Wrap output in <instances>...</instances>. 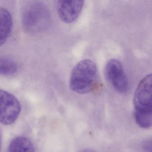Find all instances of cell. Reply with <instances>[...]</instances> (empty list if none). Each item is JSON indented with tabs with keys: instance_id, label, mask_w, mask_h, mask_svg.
<instances>
[{
	"instance_id": "cell-1",
	"label": "cell",
	"mask_w": 152,
	"mask_h": 152,
	"mask_svg": "<svg viewBox=\"0 0 152 152\" xmlns=\"http://www.w3.org/2000/svg\"><path fill=\"white\" fill-rule=\"evenodd\" d=\"M152 74H149L140 82L133 99L135 121L143 129H148L152 125Z\"/></svg>"
},
{
	"instance_id": "cell-2",
	"label": "cell",
	"mask_w": 152,
	"mask_h": 152,
	"mask_svg": "<svg viewBox=\"0 0 152 152\" xmlns=\"http://www.w3.org/2000/svg\"><path fill=\"white\" fill-rule=\"evenodd\" d=\"M98 82V70L96 63L91 59H84L73 68L69 85L74 92L86 94L94 91Z\"/></svg>"
},
{
	"instance_id": "cell-3",
	"label": "cell",
	"mask_w": 152,
	"mask_h": 152,
	"mask_svg": "<svg viewBox=\"0 0 152 152\" xmlns=\"http://www.w3.org/2000/svg\"><path fill=\"white\" fill-rule=\"evenodd\" d=\"M51 21L48 7L40 1H29L22 10L23 27L28 32H41L48 28Z\"/></svg>"
},
{
	"instance_id": "cell-4",
	"label": "cell",
	"mask_w": 152,
	"mask_h": 152,
	"mask_svg": "<svg viewBox=\"0 0 152 152\" xmlns=\"http://www.w3.org/2000/svg\"><path fill=\"white\" fill-rule=\"evenodd\" d=\"M21 105L13 94L0 89V122L5 125L12 124L20 114Z\"/></svg>"
},
{
	"instance_id": "cell-5",
	"label": "cell",
	"mask_w": 152,
	"mask_h": 152,
	"mask_svg": "<svg viewBox=\"0 0 152 152\" xmlns=\"http://www.w3.org/2000/svg\"><path fill=\"white\" fill-rule=\"evenodd\" d=\"M104 72L106 79L115 90L122 93L128 91L129 88L128 78L121 63L119 60L114 58L108 60Z\"/></svg>"
},
{
	"instance_id": "cell-6",
	"label": "cell",
	"mask_w": 152,
	"mask_h": 152,
	"mask_svg": "<svg viewBox=\"0 0 152 152\" xmlns=\"http://www.w3.org/2000/svg\"><path fill=\"white\" fill-rule=\"evenodd\" d=\"M84 5V1H58L56 3L58 15L64 23H72L78 19Z\"/></svg>"
},
{
	"instance_id": "cell-7",
	"label": "cell",
	"mask_w": 152,
	"mask_h": 152,
	"mask_svg": "<svg viewBox=\"0 0 152 152\" xmlns=\"http://www.w3.org/2000/svg\"><path fill=\"white\" fill-rule=\"evenodd\" d=\"M13 27L12 15L7 10L0 8V47L10 37Z\"/></svg>"
},
{
	"instance_id": "cell-8",
	"label": "cell",
	"mask_w": 152,
	"mask_h": 152,
	"mask_svg": "<svg viewBox=\"0 0 152 152\" xmlns=\"http://www.w3.org/2000/svg\"><path fill=\"white\" fill-rule=\"evenodd\" d=\"M8 152H35L31 140L26 137H18L12 140L8 148Z\"/></svg>"
},
{
	"instance_id": "cell-9",
	"label": "cell",
	"mask_w": 152,
	"mask_h": 152,
	"mask_svg": "<svg viewBox=\"0 0 152 152\" xmlns=\"http://www.w3.org/2000/svg\"><path fill=\"white\" fill-rule=\"evenodd\" d=\"M17 71V65L14 61L0 57V75H13Z\"/></svg>"
},
{
	"instance_id": "cell-10",
	"label": "cell",
	"mask_w": 152,
	"mask_h": 152,
	"mask_svg": "<svg viewBox=\"0 0 152 152\" xmlns=\"http://www.w3.org/2000/svg\"><path fill=\"white\" fill-rule=\"evenodd\" d=\"M143 148L144 151L146 152H151V141H147L145 142L143 146Z\"/></svg>"
},
{
	"instance_id": "cell-11",
	"label": "cell",
	"mask_w": 152,
	"mask_h": 152,
	"mask_svg": "<svg viewBox=\"0 0 152 152\" xmlns=\"http://www.w3.org/2000/svg\"><path fill=\"white\" fill-rule=\"evenodd\" d=\"M82 152H96L95 151H93L92 150H91V149H86V150H83Z\"/></svg>"
},
{
	"instance_id": "cell-12",
	"label": "cell",
	"mask_w": 152,
	"mask_h": 152,
	"mask_svg": "<svg viewBox=\"0 0 152 152\" xmlns=\"http://www.w3.org/2000/svg\"><path fill=\"white\" fill-rule=\"evenodd\" d=\"M0 149H1V137H0Z\"/></svg>"
}]
</instances>
